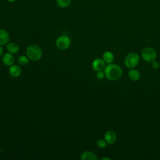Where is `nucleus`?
<instances>
[{
  "instance_id": "obj_19",
  "label": "nucleus",
  "mask_w": 160,
  "mask_h": 160,
  "mask_svg": "<svg viewBox=\"0 0 160 160\" xmlns=\"http://www.w3.org/2000/svg\"><path fill=\"white\" fill-rule=\"evenodd\" d=\"M105 76V74L104 72L102 71H98L97 74H96V77L99 79H102L104 78Z\"/></svg>"
},
{
  "instance_id": "obj_16",
  "label": "nucleus",
  "mask_w": 160,
  "mask_h": 160,
  "mask_svg": "<svg viewBox=\"0 0 160 160\" xmlns=\"http://www.w3.org/2000/svg\"><path fill=\"white\" fill-rule=\"evenodd\" d=\"M18 63L21 65V66H26L29 63V59L28 58V57L27 56H20L18 59Z\"/></svg>"
},
{
  "instance_id": "obj_12",
  "label": "nucleus",
  "mask_w": 160,
  "mask_h": 160,
  "mask_svg": "<svg viewBox=\"0 0 160 160\" xmlns=\"http://www.w3.org/2000/svg\"><path fill=\"white\" fill-rule=\"evenodd\" d=\"M129 78L132 81H138L141 78V74L139 71L134 68L130 69L128 73Z\"/></svg>"
},
{
  "instance_id": "obj_17",
  "label": "nucleus",
  "mask_w": 160,
  "mask_h": 160,
  "mask_svg": "<svg viewBox=\"0 0 160 160\" xmlns=\"http://www.w3.org/2000/svg\"><path fill=\"white\" fill-rule=\"evenodd\" d=\"M108 145V143L106 142V141H105V139H99L97 141H96V146L101 149H104L105 148H106Z\"/></svg>"
},
{
  "instance_id": "obj_2",
  "label": "nucleus",
  "mask_w": 160,
  "mask_h": 160,
  "mask_svg": "<svg viewBox=\"0 0 160 160\" xmlns=\"http://www.w3.org/2000/svg\"><path fill=\"white\" fill-rule=\"evenodd\" d=\"M26 54L29 60L37 61L41 58L42 52L39 46L36 44H31L27 48Z\"/></svg>"
},
{
  "instance_id": "obj_3",
  "label": "nucleus",
  "mask_w": 160,
  "mask_h": 160,
  "mask_svg": "<svg viewBox=\"0 0 160 160\" xmlns=\"http://www.w3.org/2000/svg\"><path fill=\"white\" fill-rule=\"evenodd\" d=\"M140 61L139 56L136 52H130L128 54L124 60L125 66L129 69L135 68Z\"/></svg>"
},
{
  "instance_id": "obj_15",
  "label": "nucleus",
  "mask_w": 160,
  "mask_h": 160,
  "mask_svg": "<svg viewBox=\"0 0 160 160\" xmlns=\"http://www.w3.org/2000/svg\"><path fill=\"white\" fill-rule=\"evenodd\" d=\"M56 3L59 8L65 9L70 6L71 0H56Z\"/></svg>"
},
{
  "instance_id": "obj_9",
  "label": "nucleus",
  "mask_w": 160,
  "mask_h": 160,
  "mask_svg": "<svg viewBox=\"0 0 160 160\" xmlns=\"http://www.w3.org/2000/svg\"><path fill=\"white\" fill-rule=\"evenodd\" d=\"M22 70L19 66L17 64H12L9 66V73L11 76L13 78H18L19 77L21 74Z\"/></svg>"
},
{
  "instance_id": "obj_5",
  "label": "nucleus",
  "mask_w": 160,
  "mask_h": 160,
  "mask_svg": "<svg viewBox=\"0 0 160 160\" xmlns=\"http://www.w3.org/2000/svg\"><path fill=\"white\" fill-rule=\"evenodd\" d=\"M71 44V39L68 36L62 35L58 37L56 41V46L60 50L68 49Z\"/></svg>"
},
{
  "instance_id": "obj_11",
  "label": "nucleus",
  "mask_w": 160,
  "mask_h": 160,
  "mask_svg": "<svg viewBox=\"0 0 160 160\" xmlns=\"http://www.w3.org/2000/svg\"><path fill=\"white\" fill-rule=\"evenodd\" d=\"M81 160H97L98 157L96 154L92 151H86L83 152L80 156Z\"/></svg>"
},
{
  "instance_id": "obj_7",
  "label": "nucleus",
  "mask_w": 160,
  "mask_h": 160,
  "mask_svg": "<svg viewBox=\"0 0 160 160\" xmlns=\"http://www.w3.org/2000/svg\"><path fill=\"white\" fill-rule=\"evenodd\" d=\"M104 138L108 144L111 145L116 142L117 139V135L114 131L108 130L105 132Z\"/></svg>"
},
{
  "instance_id": "obj_14",
  "label": "nucleus",
  "mask_w": 160,
  "mask_h": 160,
  "mask_svg": "<svg viewBox=\"0 0 160 160\" xmlns=\"http://www.w3.org/2000/svg\"><path fill=\"white\" fill-rule=\"evenodd\" d=\"M102 59L106 62V64H111L112 63L114 59V54L109 51H105L102 54Z\"/></svg>"
},
{
  "instance_id": "obj_18",
  "label": "nucleus",
  "mask_w": 160,
  "mask_h": 160,
  "mask_svg": "<svg viewBox=\"0 0 160 160\" xmlns=\"http://www.w3.org/2000/svg\"><path fill=\"white\" fill-rule=\"evenodd\" d=\"M151 62V67H152L153 69H158V68H159V66H160V64H159V62L157 61L156 59L154 60V61H152Z\"/></svg>"
},
{
  "instance_id": "obj_21",
  "label": "nucleus",
  "mask_w": 160,
  "mask_h": 160,
  "mask_svg": "<svg viewBox=\"0 0 160 160\" xmlns=\"http://www.w3.org/2000/svg\"><path fill=\"white\" fill-rule=\"evenodd\" d=\"M101 160H111V158H107V157H104V158H101Z\"/></svg>"
},
{
  "instance_id": "obj_20",
  "label": "nucleus",
  "mask_w": 160,
  "mask_h": 160,
  "mask_svg": "<svg viewBox=\"0 0 160 160\" xmlns=\"http://www.w3.org/2000/svg\"><path fill=\"white\" fill-rule=\"evenodd\" d=\"M2 54H3V49L2 46H0V57L2 56Z\"/></svg>"
},
{
  "instance_id": "obj_6",
  "label": "nucleus",
  "mask_w": 160,
  "mask_h": 160,
  "mask_svg": "<svg viewBox=\"0 0 160 160\" xmlns=\"http://www.w3.org/2000/svg\"><path fill=\"white\" fill-rule=\"evenodd\" d=\"M106 67V62L102 59L96 58L92 62V68L95 71H103Z\"/></svg>"
},
{
  "instance_id": "obj_10",
  "label": "nucleus",
  "mask_w": 160,
  "mask_h": 160,
  "mask_svg": "<svg viewBox=\"0 0 160 160\" xmlns=\"http://www.w3.org/2000/svg\"><path fill=\"white\" fill-rule=\"evenodd\" d=\"M2 62L5 66H10L14 62V57L10 52L6 53L2 56Z\"/></svg>"
},
{
  "instance_id": "obj_22",
  "label": "nucleus",
  "mask_w": 160,
  "mask_h": 160,
  "mask_svg": "<svg viewBox=\"0 0 160 160\" xmlns=\"http://www.w3.org/2000/svg\"><path fill=\"white\" fill-rule=\"evenodd\" d=\"M8 2H15V1H16L17 0H6Z\"/></svg>"
},
{
  "instance_id": "obj_23",
  "label": "nucleus",
  "mask_w": 160,
  "mask_h": 160,
  "mask_svg": "<svg viewBox=\"0 0 160 160\" xmlns=\"http://www.w3.org/2000/svg\"><path fill=\"white\" fill-rule=\"evenodd\" d=\"M2 1V0H0V1Z\"/></svg>"
},
{
  "instance_id": "obj_4",
  "label": "nucleus",
  "mask_w": 160,
  "mask_h": 160,
  "mask_svg": "<svg viewBox=\"0 0 160 160\" xmlns=\"http://www.w3.org/2000/svg\"><path fill=\"white\" fill-rule=\"evenodd\" d=\"M141 58L146 62H151L155 60L157 56L156 51L152 48L146 47L142 49L141 52Z\"/></svg>"
},
{
  "instance_id": "obj_13",
  "label": "nucleus",
  "mask_w": 160,
  "mask_h": 160,
  "mask_svg": "<svg viewBox=\"0 0 160 160\" xmlns=\"http://www.w3.org/2000/svg\"><path fill=\"white\" fill-rule=\"evenodd\" d=\"M6 49L9 52L14 54L19 52V46L16 42H9L6 44Z\"/></svg>"
},
{
  "instance_id": "obj_8",
  "label": "nucleus",
  "mask_w": 160,
  "mask_h": 160,
  "mask_svg": "<svg viewBox=\"0 0 160 160\" xmlns=\"http://www.w3.org/2000/svg\"><path fill=\"white\" fill-rule=\"evenodd\" d=\"M9 35L5 29H0V46L6 45L9 41Z\"/></svg>"
},
{
  "instance_id": "obj_1",
  "label": "nucleus",
  "mask_w": 160,
  "mask_h": 160,
  "mask_svg": "<svg viewBox=\"0 0 160 160\" xmlns=\"http://www.w3.org/2000/svg\"><path fill=\"white\" fill-rule=\"evenodd\" d=\"M104 72L107 79L111 81H116L120 79L122 74L121 68L116 64H108L106 66Z\"/></svg>"
}]
</instances>
